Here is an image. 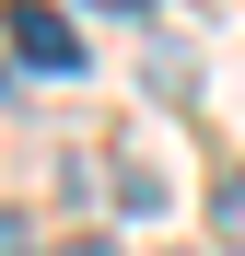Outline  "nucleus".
<instances>
[{
	"label": "nucleus",
	"instance_id": "obj_1",
	"mask_svg": "<svg viewBox=\"0 0 245 256\" xmlns=\"http://www.w3.org/2000/svg\"><path fill=\"white\" fill-rule=\"evenodd\" d=\"M0 47H12L24 70H82V35H70V12H47V0H0Z\"/></svg>",
	"mask_w": 245,
	"mask_h": 256
},
{
	"label": "nucleus",
	"instance_id": "obj_2",
	"mask_svg": "<svg viewBox=\"0 0 245 256\" xmlns=\"http://www.w3.org/2000/svg\"><path fill=\"white\" fill-rule=\"evenodd\" d=\"M222 233L245 244V175H222Z\"/></svg>",
	"mask_w": 245,
	"mask_h": 256
},
{
	"label": "nucleus",
	"instance_id": "obj_3",
	"mask_svg": "<svg viewBox=\"0 0 245 256\" xmlns=\"http://www.w3.org/2000/svg\"><path fill=\"white\" fill-rule=\"evenodd\" d=\"M82 12H117V24H129V12H152V0H82Z\"/></svg>",
	"mask_w": 245,
	"mask_h": 256
},
{
	"label": "nucleus",
	"instance_id": "obj_4",
	"mask_svg": "<svg viewBox=\"0 0 245 256\" xmlns=\"http://www.w3.org/2000/svg\"><path fill=\"white\" fill-rule=\"evenodd\" d=\"M59 256H117V244H105V233H82V244H59Z\"/></svg>",
	"mask_w": 245,
	"mask_h": 256
},
{
	"label": "nucleus",
	"instance_id": "obj_5",
	"mask_svg": "<svg viewBox=\"0 0 245 256\" xmlns=\"http://www.w3.org/2000/svg\"><path fill=\"white\" fill-rule=\"evenodd\" d=\"M0 256H24V222H0Z\"/></svg>",
	"mask_w": 245,
	"mask_h": 256
}]
</instances>
